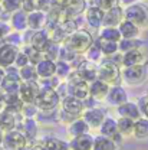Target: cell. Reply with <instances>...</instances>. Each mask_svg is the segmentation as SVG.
<instances>
[{"instance_id":"6da1fadb","label":"cell","mask_w":148,"mask_h":150,"mask_svg":"<svg viewBox=\"0 0 148 150\" xmlns=\"http://www.w3.org/2000/svg\"><path fill=\"white\" fill-rule=\"evenodd\" d=\"M93 36L91 32H88L86 29H78L76 32H74L71 36L68 38L63 43V46H66L69 51H72L74 54L78 55H85L86 51L92 46Z\"/></svg>"},{"instance_id":"7a4b0ae2","label":"cell","mask_w":148,"mask_h":150,"mask_svg":"<svg viewBox=\"0 0 148 150\" xmlns=\"http://www.w3.org/2000/svg\"><path fill=\"white\" fill-rule=\"evenodd\" d=\"M96 75L99 79L105 81L109 85H118L122 82V67L112 62L109 59H105L104 62L98 64Z\"/></svg>"},{"instance_id":"3957f363","label":"cell","mask_w":148,"mask_h":150,"mask_svg":"<svg viewBox=\"0 0 148 150\" xmlns=\"http://www.w3.org/2000/svg\"><path fill=\"white\" fill-rule=\"evenodd\" d=\"M62 97L56 91V88H40L35 104L40 111H55L60 105Z\"/></svg>"},{"instance_id":"277c9868","label":"cell","mask_w":148,"mask_h":150,"mask_svg":"<svg viewBox=\"0 0 148 150\" xmlns=\"http://www.w3.org/2000/svg\"><path fill=\"white\" fill-rule=\"evenodd\" d=\"M124 18L127 20H131L141 29H144L148 26V6L141 1L127 6L124 7Z\"/></svg>"},{"instance_id":"5b68a950","label":"cell","mask_w":148,"mask_h":150,"mask_svg":"<svg viewBox=\"0 0 148 150\" xmlns=\"http://www.w3.org/2000/svg\"><path fill=\"white\" fill-rule=\"evenodd\" d=\"M148 76L147 65H135V67H124L122 68V82L131 87L141 85L145 82Z\"/></svg>"},{"instance_id":"8992f818","label":"cell","mask_w":148,"mask_h":150,"mask_svg":"<svg viewBox=\"0 0 148 150\" xmlns=\"http://www.w3.org/2000/svg\"><path fill=\"white\" fill-rule=\"evenodd\" d=\"M60 110L66 114H69L74 118H79V117L83 115V112L86 110V105H85V101L68 94L60 101Z\"/></svg>"},{"instance_id":"52a82bcc","label":"cell","mask_w":148,"mask_h":150,"mask_svg":"<svg viewBox=\"0 0 148 150\" xmlns=\"http://www.w3.org/2000/svg\"><path fill=\"white\" fill-rule=\"evenodd\" d=\"M29 143V139L20 129H13L4 133L3 147L6 150H20Z\"/></svg>"},{"instance_id":"ba28073f","label":"cell","mask_w":148,"mask_h":150,"mask_svg":"<svg viewBox=\"0 0 148 150\" xmlns=\"http://www.w3.org/2000/svg\"><path fill=\"white\" fill-rule=\"evenodd\" d=\"M147 62L148 52L144 49V46L122 54V68L124 67H135V65H147Z\"/></svg>"},{"instance_id":"9c48e42d","label":"cell","mask_w":148,"mask_h":150,"mask_svg":"<svg viewBox=\"0 0 148 150\" xmlns=\"http://www.w3.org/2000/svg\"><path fill=\"white\" fill-rule=\"evenodd\" d=\"M40 91V85L37 81H22L20 82V90L19 97L25 104H32L36 101L37 94Z\"/></svg>"},{"instance_id":"30bf717a","label":"cell","mask_w":148,"mask_h":150,"mask_svg":"<svg viewBox=\"0 0 148 150\" xmlns=\"http://www.w3.org/2000/svg\"><path fill=\"white\" fill-rule=\"evenodd\" d=\"M19 52H20V48L18 45H12V43H7L4 40L3 46L0 48V67L9 68V67L15 65Z\"/></svg>"},{"instance_id":"8fae6325","label":"cell","mask_w":148,"mask_h":150,"mask_svg":"<svg viewBox=\"0 0 148 150\" xmlns=\"http://www.w3.org/2000/svg\"><path fill=\"white\" fill-rule=\"evenodd\" d=\"M82 117L85 118V121L89 124L91 129H96V130H98V129L101 127V124L104 123V120H105L108 115H107V111H105L104 108L93 105V107L86 108Z\"/></svg>"},{"instance_id":"7c38bea8","label":"cell","mask_w":148,"mask_h":150,"mask_svg":"<svg viewBox=\"0 0 148 150\" xmlns=\"http://www.w3.org/2000/svg\"><path fill=\"white\" fill-rule=\"evenodd\" d=\"M98 131H99V134H102V136H107V137L114 139L118 144H119L121 140L124 139V136L118 131V123H116V120H115L114 117H109V115L104 120V123L101 124V127L98 129Z\"/></svg>"},{"instance_id":"4fadbf2b","label":"cell","mask_w":148,"mask_h":150,"mask_svg":"<svg viewBox=\"0 0 148 150\" xmlns=\"http://www.w3.org/2000/svg\"><path fill=\"white\" fill-rule=\"evenodd\" d=\"M104 15H105V12L102 9H99L95 4H89L86 12H85V20H86L89 28L99 30L104 25Z\"/></svg>"},{"instance_id":"5bb4252c","label":"cell","mask_w":148,"mask_h":150,"mask_svg":"<svg viewBox=\"0 0 148 150\" xmlns=\"http://www.w3.org/2000/svg\"><path fill=\"white\" fill-rule=\"evenodd\" d=\"M109 105L112 107H119L121 104L127 103L128 101V93L125 91V88L118 84V85H112L109 93L107 95V100H105Z\"/></svg>"},{"instance_id":"9a60e30c","label":"cell","mask_w":148,"mask_h":150,"mask_svg":"<svg viewBox=\"0 0 148 150\" xmlns=\"http://www.w3.org/2000/svg\"><path fill=\"white\" fill-rule=\"evenodd\" d=\"M52 42L51 35L46 29H40V30H32L30 36H29V43L36 48L39 51L45 52V49L48 48V45Z\"/></svg>"},{"instance_id":"2e32d148","label":"cell","mask_w":148,"mask_h":150,"mask_svg":"<svg viewBox=\"0 0 148 150\" xmlns=\"http://www.w3.org/2000/svg\"><path fill=\"white\" fill-rule=\"evenodd\" d=\"M116 114L119 117H128L132 120H138L140 117H142V110L141 107L138 105V103H134V101H127L124 104H121L119 107H116Z\"/></svg>"},{"instance_id":"e0dca14e","label":"cell","mask_w":148,"mask_h":150,"mask_svg":"<svg viewBox=\"0 0 148 150\" xmlns=\"http://www.w3.org/2000/svg\"><path fill=\"white\" fill-rule=\"evenodd\" d=\"M22 115L20 114H15L12 111H7V110H3L0 111V129L4 131H10L13 129H18L19 123L22 121Z\"/></svg>"},{"instance_id":"ac0fdd59","label":"cell","mask_w":148,"mask_h":150,"mask_svg":"<svg viewBox=\"0 0 148 150\" xmlns=\"http://www.w3.org/2000/svg\"><path fill=\"white\" fill-rule=\"evenodd\" d=\"M111 90V85L107 84L105 81L96 78L95 81L89 82V91H91V97L96 101H105L107 95Z\"/></svg>"},{"instance_id":"d6986e66","label":"cell","mask_w":148,"mask_h":150,"mask_svg":"<svg viewBox=\"0 0 148 150\" xmlns=\"http://www.w3.org/2000/svg\"><path fill=\"white\" fill-rule=\"evenodd\" d=\"M93 140L95 136H92L91 133H85L72 137L69 140V147L71 150H93Z\"/></svg>"},{"instance_id":"ffe728a7","label":"cell","mask_w":148,"mask_h":150,"mask_svg":"<svg viewBox=\"0 0 148 150\" xmlns=\"http://www.w3.org/2000/svg\"><path fill=\"white\" fill-rule=\"evenodd\" d=\"M27 23L29 30H40L46 28L48 23V12L45 10H35L27 13Z\"/></svg>"},{"instance_id":"44dd1931","label":"cell","mask_w":148,"mask_h":150,"mask_svg":"<svg viewBox=\"0 0 148 150\" xmlns=\"http://www.w3.org/2000/svg\"><path fill=\"white\" fill-rule=\"evenodd\" d=\"M124 7L121 4L112 7L109 10L105 12L104 15V25L102 26H114V28H118L119 23L124 20Z\"/></svg>"},{"instance_id":"7402d4cb","label":"cell","mask_w":148,"mask_h":150,"mask_svg":"<svg viewBox=\"0 0 148 150\" xmlns=\"http://www.w3.org/2000/svg\"><path fill=\"white\" fill-rule=\"evenodd\" d=\"M91 127L89 124L85 121L83 117H79V118H75L71 124H68L66 127V133L68 136L72 139V137H76V136H81V134H85V133H91Z\"/></svg>"},{"instance_id":"603a6c76","label":"cell","mask_w":148,"mask_h":150,"mask_svg":"<svg viewBox=\"0 0 148 150\" xmlns=\"http://www.w3.org/2000/svg\"><path fill=\"white\" fill-rule=\"evenodd\" d=\"M10 25L13 28V30L16 32H25L29 30V23H27V12L20 9L18 12L12 13L10 16Z\"/></svg>"},{"instance_id":"cb8c5ba5","label":"cell","mask_w":148,"mask_h":150,"mask_svg":"<svg viewBox=\"0 0 148 150\" xmlns=\"http://www.w3.org/2000/svg\"><path fill=\"white\" fill-rule=\"evenodd\" d=\"M35 67H36L39 79H40V78H51V76H55L56 75V61L43 58Z\"/></svg>"},{"instance_id":"d4e9b609","label":"cell","mask_w":148,"mask_h":150,"mask_svg":"<svg viewBox=\"0 0 148 150\" xmlns=\"http://www.w3.org/2000/svg\"><path fill=\"white\" fill-rule=\"evenodd\" d=\"M118 29L121 32L122 39H134V38H138L141 33V28L137 26L135 23H132L131 20H127V19H124L119 23Z\"/></svg>"},{"instance_id":"484cf974","label":"cell","mask_w":148,"mask_h":150,"mask_svg":"<svg viewBox=\"0 0 148 150\" xmlns=\"http://www.w3.org/2000/svg\"><path fill=\"white\" fill-rule=\"evenodd\" d=\"M18 129H20L26 134V137L29 139V142L37 139V130H39V127H37L36 118H22V121L19 123Z\"/></svg>"},{"instance_id":"4316f807","label":"cell","mask_w":148,"mask_h":150,"mask_svg":"<svg viewBox=\"0 0 148 150\" xmlns=\"http://www.w3.org/2000/svg\"><path fill=\"white\" fill-rule=\"evenodd\" d=\"M40 143L43 144L45 150H71L69 142L60 140L55 136H45L43 139H40Z\"/></svg>"},{"instance_id":"83f0119b","label":"cell","mask_w":148,"mask_h":150,"mask_svg":"<svg viewBox=\"0 0 148 150\" xmlns=\"http://www.w3.org/2000/svg\"><path fill=\"white\" fill-rule=\"evenodd\" d=\"M118 146L119 144L111 137H107V136H102V134L95 136L93 150H118Z\"/></svg>"},{"instance_id":"f1b7e54d","label":"cell","mask_w":148,"mask_h":150,"mask_svg":"<svg viewBox=\"0 0 148 150\" xmlns=\"http://www.w3.org/2000/svg\"><path fill=\"white\" fill-rule=\"evenodd\" d=\"M137 140H147L148 139V117L142 115L138 120H135L134 126V134Z\"/></svg>"},{"instance_id":"f546056e","label":"cell","mask_w":148,"mask_h":150,"mask_svg":"<svg viewBox=\"0 0 148 150\" xmlns=\"http://www.w3.org/2000/svg\"><path fill=\"white\" fill-rule=\"evenodd\" d=\"M98 38L99 39H107V40H114V42H119L122 36L118 28L114 26H102L98 32Z\"/></svg>"},{"instance_id":"4dcf8cb0","label":"cell","mask_w":148,"mask_h":150,"mask_svg":"<svg viewBox=\"0 0 148 150\" xmlns=\"http://www.w3.org/2000/svg\"><path fill=\"white\" fill-rule=\"evenodd\" d=\"M116 123H118V131L124 136V137H128L134 134V126H135V120L128 118V117H119L116 118Z\"/></svg>"},{"instance_id":"1f68e13d","label":"cell","mask_w":148,"mask_h":150,"mask_svg":"<svg viewBox=\"0 0 148 150\" xmlns=\"http://www.w3.org/2000/svg\"><path fill=\"white\" fill-rule=\"evenodd\" d=\"M142 46H144V40H141L138 38H134V39H121L119 40V52L121 54L130 52L132 49L142 48Z\"/></svg>"},{"instance_id":"d6a6232c","label":"cell","mask_w":148,"mask_h":150,"mask_svg":"<svg viewBox=\"0 0 148 150\" xmlns=\"http://www.w3.org/2000/svg\"><path fill=\"white\" fill-rule=\"evenodd\" d=\"M99 45H101V49L104 52V56H111L115 55L116 52H119V42H114V40H107V39H99L96 38Z\"/></svg>"},{"instance_id":"836d02e7","label":"cell","mask_w":148,"mask_h":150,"mask_svg":"<svg viewBox=\"0 0 148 150\" xmlns=\"http://www.w3.org/2000/svg\"><path fill=\"white\" fill-rule=\"evenodd\" d=\"M85 58L88 59V61H91L93 64H98L102 58H104V52H102V49H101V45H99V42H98V39L95 40L92 43V46L86 51V54H85Z\"/></svg>"},{"instance_id":"e575fe53","label":"cell","mask_w":148,"mask_h":150,"mask_svg":"<svg viewBox=\"0 0 148 150\" xmlns=\"http://www.w3.org/2000/svg\"><path fill=\"white\" fill-rule=\"evenodd\" d=\"M72 71H74V68H72L71 62L63 61V59H58L56 61V76H59L62 81H65L71 75Z\"/></svg>"},{"instance_id":"d590c367","label":"cell","mask_w":148,"mask_h":150,"mask_svg":"<svg viewBox=\"0 0 148 150\" xmlns=\"http://www.w3.org/2000/svg\"><path fill=\"white\" fill-rule=\"evenodd\" d=\"M23 51H25V54L27 55V58H29V62L32 64V65H36V64H39L43 58H45V55H43V52L42 51H39V49H36V48H33L30 43H27L25 48H23Z\"/></svg>"},{"instance_id":"8d00e7d4","label":"cell","mask_w":148,"mask_h":150,"mask_svg":"<svg viewBox=\"0 0 148 150\" xmlns=\"http://www.w3.org/2000/svg\"><path fill=\"white\" fill-rule=\"evenodd\" d=\"M20 76H22V81H39L36 67L32 64H27L26 67L20 68Z\"/></svg>"},{"instance_id":"74e56055","label":"cell","mask_w":148,"mask_h":150,"mask_svg":"<svg viewBox=\"0 0 148 150\" xmlns=\"http://www.w3.org/2000/svg\"><path fill=\"white\" fill-rule=\"evenodd\" d=\"M60 46H62V45H59V43H56V42L52 40V42L48 45V48L45 49V52H43L45 58L52 59V61H58V59L60 58Z\"/></svg>"},{"instance_id":"f35d334b","label":"cell","mask_w":148,"mask_h":150,"mask_svg":"<svg viewBox=\"0 0 148 150\" xmlns=\"http://www.w3.org/2000/svg\"><path fill=\"white\" fill-rule=\"evenodd\" d=\"M40 110L37 108V105L35 103L32 104H23V108H22V117L23 118H36L39 115Z\"/></svg>"},{"instance_id":"ab89813d","label":"cell","mask_w":148,"mask_h":150,"mask_svg":"<svg viewBox=\"0 0 148 150\" xmlns=\"http://www.w3.org/2000/svg\"><path fill=\"white\" fill-rule=\"evenodd\" d=\"M0 90L6 94H19L20 82H18V81H10V79H4V82L1 84Z\"/></svg>"},{"instance_id":"60d3db41","label":"cell","mask_w":148,"mask_h":150,"mask_svg":"<svg viewBox=\"0 0 148 150\" xmlns=\"http://www.w3.org/2000/svg\"><path fill=\"white\" fill-rule=\"evenodd\" d=\"M3 9L9 13H15L20 9H23V0H1Z\"/></svg>"},{"instance_id":"b9f144b4","label":"cell","mask_w":148,"mask_h":150,"mask_svg":"<svg viewBox=\"0 0 148 150\" xmlns=\"http://www.w3.org/2000/svg\"><path fill=\"white\" fill-rule=\"evenodd\" d=\"M42 4L43 0H23V10L29 12H35V10H42Z\"/></svg>"},{"instance_id":"7bdbcfd3","label":"cell","mask_w":148,"mask_h":150,"mask_svg":"<svg viewBox=\"0 0 148 150\" xmlns=\"http://www.w3.org/2000/svg\"><path fill=\"white\" fill-rule=\"evenodd\" d=\"M92 4L98 6L104 12H107V10H109L112 7L118 6L119 4V0H92Z\"/></svg>"},{"instance_id":"ee69618b","label":"cell","mask_w":148,"mask_h":150,"mask_svg":"<svg viewBox=\"0 0 148 150\" xmlns=\"http://www.w3.org/2000/svg\"><path fill=\"white\" fill-rule=\"evenodd\" d=\"M6 79L22 82V76H20V68H18L16 65H12V67L6 68Z\"/></svg>"},{"instance_id":"f6af8a7d","label":"cell","mask_w":148,"mask_h":150,"mask_svg":"<svg viewBox=\"0 0 148 150\" xmlns=\"http://www.w3.org/2000/svg\"><path fill=\"white\" fill-rule=\"evenodd\" d=\"M4 40H6L7 43H12V45H18V46H20V45H22V40H23L22 32H10L7 36L4 38Z\"/></svg>"},{"instance_id":"bcb514c9","label":"cell","mask_w":148,"mask_h":150,"mask_svg":"<svg viewBox=\"0 0 148 150\" xmlns=\"http://www.w3.org/2000/svg\"><path fill=\"white\" fill-rule=\"evenodd\" d=\"M12 25L7 23V20H1L0 19V39H4L10 32H12Z\"/></svg>"},{"instance_id":"7dc6e473","label":"cell","mask_w":148,"mask_h":150,"mask_svg":"<svg viewBox=\"0 0 148 150\" xmlns=\"http://www.w3.org/2000/svg\"><path fill=\"white\" fill-rule=\"evenodd\" d=\"M27 64H30V62H29V58H27V55L25 54V51H23V49H20L18 58H16L15 65H16L18 68H23V67H26Z\"/></svg>"},{"instance_id":"c3c4849f","label":"cell","mask_w":148,"mask_h":150,"mask_svg":"<svg viewBox=\"0 0 148 150\" xmlns=\"http://www.w3.org/2000/svg\"><path fill=\"white\" fill-rule=\"evenodd\" d=\"M27 150H45V147H43V144L40 143V140H30L29 143H27Z\"/></svg>"},{"instance_id":"681fc988","label":"cell","mask_w":148,"mask_h":150,"mask_svg":"<svg viewBox=\"0 0 148 150\" xmlns=\"http://www.w3.org/2000/svg\"><path fill=\"white\" fill-rule=\"evenodd\" d=\"M137 1H140V0H119V4L122 7H127V6H131V4H134Z\"/></svg>"},{"instance_id":"f907efd6","label":"cell","mask_w":148,"mask_h":150,"mask_svg":"<svg viewBox=\"0 0 148 150\" xmlns=\"http://www.w3.org/2000/svg\"><path fill=\"white\" fill-rule=\"evenodd\" d=\"M4 79H6V68H1L0 67V87L4 82Z\"/></svg>"},{"instance_id":"816d5d0a","label":"cell","mask_w":148,"mask_h":150,"mask_svg":"<svg viewBox=\"0 0 148 150\" xmlns=\"http://www.w3.org/2000/svg\"><path fill=\"white\" fill-rule=\"evenodd\" d=\"M4 110V93L0 90V111Z\"/></svg>"},{"instance_id":"f5cc1de1","label":"cell","mask_w":148,"mask_h":150,"mask_svg":"<svg viewBox=\"0 0 148 150\" xmlns=\"http://www.w3.org/2000/svg\"><path fill=\"white\" fill-rule=\"evenodd\" d=\"M3 142H4V131L0 129V147L3 146Z\"/></svg>"},{"instance_id":"db71d44e","label":"cell","mask_w":148,"mask_h":150,"mask_svg":"<svg viewBox=\"0 0 148 150\" xmlns=\"http://www.w3.org/2000/svg\"><path fill=\"white\" fill-rule=\"evenodd\" d=\"M142 114H144L145 117H148V103H147V104H145V107L142 108Z\"/></svg>"},{"instance_id":"11a10c76","label":"cell","mask_w":148,"mask_h":150,"mask_svg":"<svg viewBox=\"0 0 148 150\" xmlns=\"http://www.w3.org/2000/svg\"><path fill=\"white\" fill-rule=\"evenodd\" d=\"M3 10H4V9H3V3H1V0H0V15H1Z\"/></svg>"},{"instance_id":"9f6ffc18","label":"cell","mask_w":148,"mask_h":150,"mask_svg":"<svg viewBox=\"0 0 148 150\" xmlns=\"http://www.w3.org/2000/svg\"><path fill=\"white\" fill-rule=\"evenodd\" d=\"M145 95H147V97H148V90H147V93H145Z\"/></svg>"}]
</instances>
